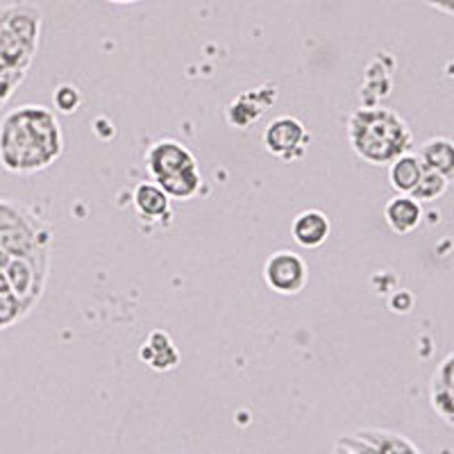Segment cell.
Segmentation results:
<instances>
[{
  "label": "cell",
  "instance_id": "6da1fadb",
  "mask_svg": "<svg viewBox=\"0 0 454 454\" xmlns=\"http://www.w3.org/2000/svg\"><path fill=\"white\" fill-rule=\"evenodd\" d=\"M64 153V135L55 112L43 105H21L0 121V164L14 176H35Z\"/></svg>",
  "mask_w": 454,
  "mask_h": 454
},
{
  "label": "cell",
  "instance_id": "7a4b0ae2",
  "mask_svg": "<svg viewBox=\"0 0 454 454\" xmlns=\"http://www.w3.org/2000/svg\"><path fill=\"white\" fill-rule=\"evenodd\" d=\"M346 132L352 150L372 166L391 164L413 145V132L407 121L393 109L377 105L355 109L348 119Z\"/></svg>",
  "mask_w": 454,
  "mask_h": 454
},
{
  "label": "cell",
  "instance_id": "3957f363",
  "mask_svg": "<svg viewBox=\"0 0 454 454\" xmlns=\"http://www.w3.org/2000/svg\"><path fill=\"white\" fill-rule=\"evenodd\" d=\"M51 225L23 202L0 200V248L12 257L51 253Z\"/></svg>",
  "mask_w": 454,
  "mask_h": 454
},
{
  "label": "cell",
  "instance_id": "277c9868",
  "mask_svg": "<svg viewBox=\"0 0 454 454\" xmlns=\"http://www.w3.org/2000/svg\"><path fill=\"white\" fill-rule=\"evenodd\" d=\"M42 14L35 7L14 5L0 10V71H27L39 46Z\"/></svg>",
  "mask_w": 454,
  "mask_h": 454
},
{
  "label": "cell",
  "instance_id": "5b68a950",
  "mask_svg": "<svg viewBox=\"0 0 454 454\" xmlns=\"http://www.w3.org/2000/svg\"><path fill=\"white\" fill-rule=\"evenodd\" d=\"M48 263L51 253H42L36 257H12L7 263L5 278L10 284V291L26 302L30 309H35L46 291L48 282Z\"/></svg>",
  "mask_w": 454,
  "mask_h": 454
},
{
  "label": "cell",
  "instance_id": "8992f818",
  "mask_svg": "<svg viewBox=\"0 0 454 454\" xmlns=\"http://www.w3.org/2000/svg\"><path fill=\"white\" fill-rule=\"evenodd\" d=\"M309 144V129L295 116H279L263 129V148L282 161L300 160L307 153Z\"/></svg>",
  "mask_w": 454,
  "mask_h": 454
},
{
  "label": "cell",
  "instance_id": "52a82bcc",
  "mask_svg": "<svg viewBox=\"0 0 454 454\" xmlns=\"http://www.w3.org/2000/svg\"><path fill=\"white\" fill-rule=\"evenodd\" d=\"M307 262L294 250H278L263 263V282L279 295H295L307 286Z\"/></svg>",
  "mask_w": 454,
  "mask_h": 454
},
{
  "label": "cell",
  "instance_id": "ba28073f",
  "mask_svg": "<svg viewBox=\"0 0 454 454\" xmlns=\"http://www.w3.org/2000/svg\"><path fill=\"white\" fill-rule=\"evenodd\" d=\"M145 168L153 176V182H164L186 170L198 168V160L186 145L173 139H161L150 145L145 153Z\"/></svg>",
  "mask_w": 454,
  "mask_h": 454
},
{
  "label": "cell",
  "instance_id": "9c48e42d",
  "mask_svg": "<svg viewBox=\"0 0 454 454\" xmlns=\"http://www.w3.org/2000/svg\"><path fill=\"white\" fill-rule=\"evenodd\" d=\"M429 403L448 427L454 425V355L443 356L429 382Z\"/></svg>",
  "mask_w": 454,
  "mask_h": 454
},
{
  "label": "cell",
  "instance_id": "30bf717a",
  "mask_svg": "<svg viewBox=\"0 0 454 454\" xmlns=\"http://www.w3.org/2000/svg\"><path fill=\"white\" fill-rule=\"evenodd\" d=\"M139 359L155 372H168L180 366V350L166 330H153L139 348Z\"/></svg>",
  "mask_w": 454,
  "mask_h": 454
},
{
  "label": "cell",
  "instance_id": "8fae6325",
  "mask_svg": "<svg viewBox=\"0 0 454 454\" xmlns=\"http://www.w3.org/2000/svg\"><path fill=\"white\" fill-rule=\"evenodd\" d=\"M273 98V87H262L257 89V91L241 93V96L234 98L232 105L227 107V121H230V125H234V128H250V125L257 123L259 116L270 107Z\"/></svg>",
  "mask_w": 454,
  "mask_h": 454
},
{
  "label": "cell",
  "instance_id": "7c38bea8",
  "mask_svg": "<svg viewBox=\"0 0 454 454\" xmlns=\"http://www.w3.org/2000/svg\"><path fill=\"white\" fill-rule=\"evenodd\" d=\"M384 221L393 234H411L423 221V205L409 193H397L384 207Z\"/></svg>",
  "mask_w": 454,
  "mask_h": 454
},
{
  "label": "cell",
  "instance_id": "4fadbf2b",
  "mask_svg": "<svg viewBox=\"0 0 454 454\" xmlns=\"http://www.w3.org/2000/svg\"><path fill=\"white\" fill-rule=\"evenodd\" d=\"M332 223L325 214L320 209H305L294 218V225H291V234H294V241L302 248H320L323 243L330 239Z\"/></svg>",
  "mask_w": 454,
  "mask_h": 454
},
{
  "label": "cell",
  "instance_id": "5bb4252c",
  "mask_svg": "<svg viewBox=\"0 0 454 454\" xmlns=\"http://www.w3.org/2000/svg\"><path fill=\"white\" fill-rule=\"evenodd\" d=\"M132 202L141 218L145 221H164L170 216V198L161 192L155 182H141L132 192Z\"/></svg>",
  "mask_w": 454,
  "mask_h": 454
},
{
  "label": "cell",
  "instance_id": "9a60e30c",
  "mask_svg": "<svg viewBox=\"0 0 454 454\" xmlns=\"http://www.w3.org/2000/svg\"><path fill=\"white\" fill-rule=\"evenodd\" d=\"M419 160L423 166L434 173H441L443 177L452 180L454 176V145L448 137H432L419 148Z\"/></svg>",
  "mask_w": 454,
  "mask_h": 454
},
{
  "label": "cell",
  "instance_id": "2e32d148",
  "mask_svg": "<svg viewBox=\"0 0 454 454\" xmlns=\"http://www.w3.org/2000/svg\"><path fill=\"white\" fill-rule=\"evenodd\" d=\"M423 161L413 153H404V155L395 157L388 164V182H391V186L397 193H411L413 186L419 184V180L423 177Z\"/></svg>",
  "mask_w": 454,
  "mask_h": 454
},
{
  "label": "cell",
  "instance_id": "e0dca14e",
  "mask_svg": "<svg viewBox=\"0 0 454 454\" xmlns=\"http://www.w3.org/2000/svg\"><path fill=\"white\" fill-rule=\"evenodd\" d=\"M359 436L371 441L382 454H423L407 436L397 432H388V429H359Z\"/></svg>",
  "mask_w": 454,
  "mask_h": 454
},
{
  "label": "cell",
  "instance_id": "ac0fdd59",
  "mask_svg": "<svg viewBox=\"0 0 454 454\" xmlns=\"http://www.w3.org/2000/svg\"><path fill=\"white\" fill-rule=\"evenodd\" d=\"M161 192L170 198V200H189V198L196 196L202 186V176L200 168H192L186 173H180L176 177H168L164 182H155Z\"/></svg>",
  "mask_w": 454,
  "mask_h": 454
},
{
  "label": "cell",
  "instance_id": "d6986e66",
  "mask_svg": "<svg viewBox=\"0 0 454 454\" xmlns=\"http://www.w3.org/2000/svg\"><path fill=\"white\" fill-rule=\"evenodd\" d=\"M448 186H450L448 177H443L441 173H434V170L425 168L423 177L419 180V184L413 186V192L409 193V196H411L413 200H419L420 205H425V202H436L439 198L445 196Z\"/></svg>",
  "mask_w": 454,
  "mask_h": 454
},
{
  "label": "cell",
  "instance_id": "ffe728a7",
  "mask_svg": "<svg viewBox=\"0 0 454 454\" xmlns=\"http://www.w3.org/2000/svg\"><path fill=\"white\" fill-rule=\"evenodd\" d=\"M30 311V307H27L19 295L12 294V291L0 294V330H7V327L16 325V323L26 318Z\"/></svg>",
  "mask_w": 454,
  "mask_h": 454
},
{
  "label": "cell",
  "instance_id": "44dd1931",
  "mask_svg": "<svg viewBox=\"0 0 454 454\" xmlns=\"http://www.w3.org/2000/svg\"><path fill=\"white\" fill-rule=\"evenodd\" d=\"M52 100H55V107L62 114H73L78 112L80 105H82V93H80L78 87H73V84H62V87L55 89Z\"/></svg>",
  "mask_w": 454,
  "mask_h": 454
},
{
  "label": "cell",
  "instance_id": "7402d4cb",
  "mask_svg": "<svg viewBox=\"0 0 454 454\" xmlns=\"http://www.w3.org/2000/svg\"><path fill=\"white\" fill-rule=\"evenodd\" d=\"M27 71H16V68H7V71H0V107L7 103V100L14 96V91L21 87L23 78H26Z\"/></svg>",
  "mask_w": 454,
  "mask_h": 454
},
{
  "label": "cell",
  "instance_id": "603a6c76",
  "mask_svg": "<svg viewBox=\"0 0 454 454\" xmlns=\"http://www.w3.org/2000/svg\"><path fill=\"white\" fill-rule=\"evenodd\" d=\"M339 441H343V443H346L348 448H350L355 454H382L380 450L375 448V445L371 443V441L362 439V436H359L356 432L355 434H346V436H340Z\"/></svg>",
  "mask_w": 454,
  "mask_h": 454
},
{
  "label": "cell",
  "instance_id": "cb8c5ba5",
  "mask_svg": "<svg viewBox=\"0 0 454 454\" xmlns=\"http://www.w3.org/2000/svg\"><path fill=\"white\" fill-rule=\"evenodd\" d=\"M425 5L432 7V10L441 12L445 16L454 14V0H425Z\"/></svg>",
  "mask_w": 454,
  "mask_h": 454
},
{
  "label": "cell",
  "instance_id": "d4e9b609",
  "mask_svg": "<svg viewBox=\"0 0 454 454\" xmlns=\"http://www.w3.org/2000/svg\"><path fill=\"white\" fill-rule=\"evenodd\" d=\"M332 454H355V452H352V450L348 448V445L343 443V441H336L334 450H332Z\"/></svg>",
  "mask_w": 454,
  "mask_h": 454
},
{
  "label": "cell",
  "instance_id": "484cf974",
  "mask_svg": "<svg viewBox=\"0 0 454 454\" xmlns=\"http://www.w3.org/2000/svg\"><path fill=\"white\" fill-rule=\"evenodd\" d=\"M10 262H12V254L0 248V270H3V273H5L7 263H10Z\"/></svg>",
  "mask_w": 454,
  "mask_h": 454
},
{
  "label": "cell",
  "instance_id": "4316f807",
  "mask_svg": "<svg viewBox=\"0 0 454 454\" xmlns=\"http://www.w3.org/2000/svg\"><path fill=\"white\" fill-rule=\"evenodd\" d=\"M7 291H10V284H7L5 273L0 270V294H7Z\"/></svg>",
  "mask_w": 454,
  "mask_h": 454
},
{
  "label": "cell",
  "instance_id": "83f0119b",
  "mask_svg": "<svg viewBox=\"0 0 454 454\" xmlns=\"http://www.w3.org/2000/svg\"><path fill=\"white\" fill-rule=\"evenodd\" d=\"M109 3H116V5H132V3H139V0H109Z\"/></svg>",
  "mask_w": 454,
  "mask_h": 454
}]
</instances>
